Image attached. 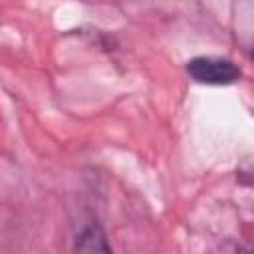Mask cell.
<instances>
[{
    "mask_svg": "<svg viewBox=\"0 0 254 254\" xmlns=\"http://www.w3.org/2000/svg\"><path fill=\"white\" fill-rule=\"evenodd\" d=\"M185 71L202 85H232L242 77L240 65L222 56H194L185 64Z\"/></svg>",
    "mask_w": 254,
    "mask_h": 254,
    "instance_id": "1",
    "label": "cell"
},
{
    "mask_svg": "<svg viewBox=\"0 0 254 254\" xmlns=\"http://www.w3.org/2000/svg\"><path fill=\"white\" fill-rule=\"evenodd\" d=\"M73 254H113L105 230L97 222H87L75 236Z\"/></svg>",
    "mask_w": 254,
    "mask_h": 254,
    "instance_id": "2",
    "label": "cell"
},
{
    "mask_svg": "<svg viewBox=\"0 0 254 254\" xmlns=\"http://www.w3.org/2000/svg\"><path fill=\"white\" fill-rule=\"evenodd\" d=\"M236 254H250V252H248L246 248H238V250H236Z\"/></svg>",
    "mask_w": 254,
    "mask_h": 254,
    "instance_id": "3",
    "label": "cell"
}]
</instances>
